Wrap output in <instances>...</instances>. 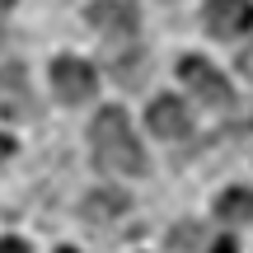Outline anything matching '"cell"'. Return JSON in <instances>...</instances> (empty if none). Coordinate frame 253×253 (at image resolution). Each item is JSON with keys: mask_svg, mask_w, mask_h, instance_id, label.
<instances>
[{"mask_svg": "<svg viewBox=\"0 0 253 253\" xmlns=\"http://www.w3.org/2000/svg\"><path fill=\"white\" fill-rule=\"evenodd\" d=\"M9 155H14V141H9V136H0V160H9Z\"/></svg>", "mask_w": 253, "mask_h": 253, "instance_id": "13", "label": "cell"}, {"mask_svg": "<svg viewBox=\"0 0 253 253\" xmlns=\"http://www.w3.org/2000/svg\"><path fill=\"white\" fill-rule=\"evenodd\" d=\"M9 5H14V0H0V9H9Z\"/></svg>", "mask_w": 253, "mask_h": 253, "instance_id": "15", "label": "cell"}, {"mask_svg": "<svg viewBox=\"0 0 253 253\" xmlns=\"http://www.w3.org/2000/svg\"><path fill=\"white\" fill-rule=\"evenodd\" d=\"M89 24L99 28V33L108 38H131L136 33V5H126V0H94L89 5Z\"/></svg>", "mask_w": 253, "mask_h": 253, "instance_id": "6", "label": "cell"}, {"mask_svg": "<svg viewBox=\"0 0 253 253\" xmlns=\"http://www.w3.org/2000/svg\"><path fill=\"white\" fill-rule=\"evenodd\" d=\"M145 122H150V131H155V136H164V141H178V136H188V131H192L188 103L169 99V94L150 103V113H145Z\"/></svg>", "mask_w": 253, "mask_h": 253, "instance_id": "7", "label": "cell"}, {"mask_svg": "<svg viewBox=\"0 0 253 253\" xmlns=\"http://www.w3.org/2000/svg\"><path fill=\"white\" fill-rule=\"evenodd\" d=\"M207 28L216 38H239L253 28V5L249 0H207Z\"/></svg>", "mask_w": 253, "mask_h": 253, "instance_id": "5", "label": "cell"}, {"mask_svg": "<svg viewBox=\"0 0 253 253\" xmlns=\"http://www.w3.org/2000/svg\"><path fill=\"white\" fill-rule=\"evenodd\" d=\"M0 42H5V33H0Z\"/></svg>", "mask_w": 253, "mask_h": 253, "instance_id": "17", "label": "cell"}, {"mask_svg": "<svg viewBox=\"0 0 253 253\" xmlns=\"http://www.w3.org/2000/svg\"><path fill=\"white\" fill-rule=\"evenodd\" d=\"M141 66H145L141 56H122V61H118V80L122 84H141V75H145Z\"/></svg>", "mask_w": 253, "mask_h": 253, "instance_id": "10", "label": "cell"}, {"mask_svg": "<svg viewBox=\"0 0 253 253\" xmlns=\"http://www.w3.org/2000/svg\"><path fill=\"white\" fill-rule=\"evenodd\" d=\"M0 118H33V89H28L24 66H0Z\"/></svg>", "mask_w": 253, "mask_h": 253, "instance_id": "4", "label": "cell"}, {"mask_svg": "<svg viewBox=\"0 0 253 253\" xmlns=\"http://www.w3.org/2000/svg\"><path fill=\"white\" fill-rule=\"evenodd\" d=\"M0 253H28V244H19V239H0Z\"/></svg>", "mask_w": 253, "mask_h": 253, "instance_id": "11", "label": "cell"}, {"mask_svg": "<svg viewBox=\"0 0 253 253\" xmlns=\"http://www.w3.org/2000/svg\"><path fill=\"white\" fill-rule=\"evenodd\" d=\"M178 80L188 84V89L197 94L207 108H225V103L235 99L230 80H225V75H220L211 61H202V56H183V61H178Z\"/></svg>", "mask_w": 253, "mask_h": 253, "instance_id": "2", "label": "cell"}, {"mask_svg": "<svg viewBox=\"0 0 253 253\" xmlns=\"http://www.w3.org/2000/svg\"><path fill=\"white\" fill-rule=\"evenodd\" d=\"M216 216L225 220H253V192L249 188H230L216 197Z\"/></svg>", "mask_w": 253, "mask_h": 253, "instance_id": "8", "label": "cell"}, {"mask_svg": "<svg viewBox=\"0 0 253 253\" xmlns=\"http://www.w3.org/2000/svg\"><path fill=\"white\" fill-rule=\"evenodd\" d=\"M52 89H56L61 103H84L99 89V75H94V66L80 61V56H56L52 61Z\"/></svg>", "mask_w": 253, "mask_h": 253, "instance_id": "3", "label": "cell"}, {"mask_svg": "<svg viewBox=\"0 0 253 253\" xmlns=\"http://www.w3.org/2000/svg\"><path fill=\"white\" fill-rule=\"evenodd\" d=\"M89 141H94V164L103 173H145V150L131 136V122L122 108H103L89 126Z\"/></svg>", "mask_w": 253, "mask_h": 253, "instance_id": "1", "label": "cell"}, {"mask_svg": "<svg viewBox=\"0 0 253 253\" xmlns=\"http://www.w3.org/2000/svg\"><path fill=\"white\" fill-rule=\"evenodd\" d=\"M239 66H244V75H253V47H249L244 56H239Z\"/></svg>", "mask_w": 253, "mask_h": 253, "instance_id": "14", "label": "cell"}, {"mask_svg": "<svg viewBox=\"0 0 253 253\" xmlns=\"http://www.w3.org/2000/svg\"><path fill=\"white\" fill-rule=\"evenodd\" d=\"M118 211H126V197H118V192H94V197L84 202V216L89 220H108V216H118Z\"/></svg>", "mask_w": 253, "mask_h": 253, "instance_id": "9", "label": "cell"}, {"mask_svg": "<svg viewBox=\"0 0 253 253\" xmlns=\"http://www.w3.org/2000/svg\"><path fill=\"white\" fill-rule=\"evenodd\" d=\"M211 253H239V249H235V239H216V244H211Z\"/></svg>", "mask_w": 253, "mask_h": 253, "instance_id": "12", "label": "cell"}, {"mask_svg": "<svg viewBox=\"0 0 253 253\" xmlns=\"http://www.w3.org/2000/svg\"><path fill=\"white\" fill-rule=\"evenodd\" d=\"M61 253H75V249H61Z\"/></svg>", "mask_w": 253, "mask_h": 253, "instance_id": "16", "label": "cell"}]
</instances>
